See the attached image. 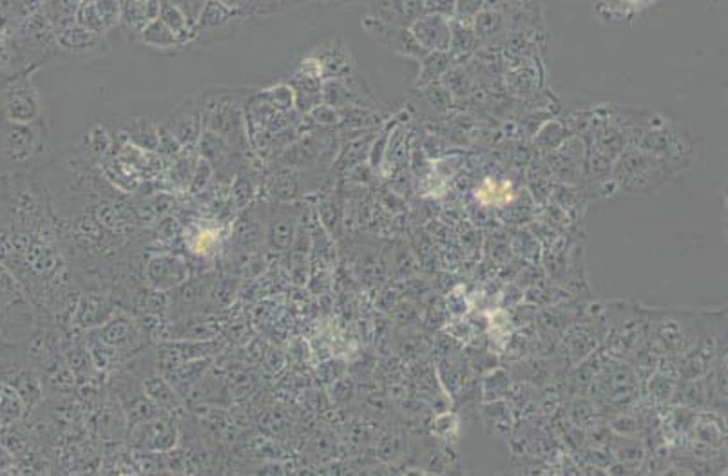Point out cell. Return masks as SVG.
<instances>
[{"instance_id":"18","label":"cell","mask_w":728,"mask_h":476,"mask_svg":"<svg viewBox=\"0 0 728 476\" xmlns=\"http://www.w3.org/2000/svg\"><path fill=\"white\" fill-rule=\"evenodd\" d=\"M82 0H40L39 11L48 20L53 31L77 24Z\"/></svg>"},{"instance_id":"14","label":"cell","mask_w":728,"mask_h":476,"mask_svg":"<svg viewBox=\"0 0 728 476\" xmlns=\"http://www.w3.org/2000/svg\"><path fill=\"white\" fill-rule=\"evenodd\" d=\"M297 230V212L290 201H278L269 214L270 247L285 250L292 247V239Z\"/></svg>"},{"instance_id":"17","label":"cell","mask_w":728,"mask_h":476,"mask_svg":"<svg viewBox=\"0 0 728 476\" xmlns=\"http://www.w3.org/2000/svg\"><path fill=\"white\" fill-rule=\"evenodd\" d=\"M135 39L145 48L154 49L160 53H171V51L185 48L182 40L178 39V35H174L173 31L167 28L160 19L149 22Z\"/></svg>"},{"instance_id":"21","label":"cell","mask_w":728,"mask_h":476,"mask_svg":"<svg viewBox=\"0 0 728 476\" xmlns=\"http://www.w3.org/2000/svg\"><path fill=\"white\" fill-rule=\"evenodd\" d=\"M451 66L448 51H430L421 60V73L415 82V87H432L437 80H441Z\"/></svg>"},{"instance_id":"25","label":"cell","mask_w":728,"mask_h":476,"mask_svg":"<svg viewBox=\"0 0 728 476\" xmlns=\"http://www.w3.org/2000/svg\"><path fill=\"white\" fill-rule=\"evenodd\" d=\"M654 0H598L596 10L600 15H609L611 19H629L638 11L649 6Z\"/></svg>"},{"instance_id":"4","label":"cell","mask_w":728,"mask_h":476,"mask_svg":"<svg viewBox=\"0 0 728 476\" xmlns=\"http://www.w3.org/2000/svg\"><path fill=\"white\" fill-rule=\"evenodd\" d=\"M46 212L44 191L31 172H8V218L17 232L37 229Z\"/></svg>"},{"instance_id":"6","label":"cell","mask_w":728,"mask_h":476,"mask_svg":"<svg viewBox=\"0 0 728 476\" xmlns=\"http://www.w3.org/2000/svg\"><path fill=\"white\" fill-rule=\"evenodd\" d=\"M656 317L651 315L652 339L665 353H687L694 350L701 341L705 328L698 315L687 312H667L658 310Z\"/></svg>"},{"instance_id":"27","label":"cell","mask_w":728,"mask_h":476,"mask_svg":"<svg viewBox=\"0 0 728 476\" xmlns=\"http://www.w3.org/2000/svg\"><path fill=\"white\" fill-rule=\"evenodd\" d=\"M477 198L486 205H506L513 198V189L508 181L486 180L480 185Z\"/></svg>"},{"instance_id":"10","label":"cell","mask_w":728,"mask_h":476,"mask_svg":"<svg viewBox=\"0 0 728 476\" xmlns=\"http://www.w3.org/2000/svg\"><path fill=\"white\" fill-rule=\"evenodd\" d=\"M58 53L77 60H96L109 51L107 35H100L80 24L55 31Z\"/></svg>"},{"instance_id":"24","label":"cell","mask_w":728,"mask_h":476,"mask_svg":"<svg viewBox=\"0 0 728 476\" xmlns=\"http://www.w3.org/2000/svg\"><path fill=\"white\" fill-rule=\"evenodd\" d=\"M312 0H249L247 8L243 10V15L247 19H259V17H270V15H278L285 13L296 6L307 4Z\"/></svg>"},{"instance_id":"33","label":"cell","mask_w":728,"mask_h":476,"mask_svg":"<svg viewBox=\"0 0 728 476\" xmlns=\"http://www.w3.org/2000/svg\"><path fill=\"white\" fill-rule=\"evenodd\" d=\"M212 174H214V169H212L211 163L207 162L202 156H198L196 167H194V172H192L191 183H189L192 192H200L203 189H207L209 181L212 180Z\"/></svg>"},{"instance_id":"8","label":"cell","mask_w":728,"mask_h":476,"mask_svg":"<svg viewBox=\"0 0 728 476\" xmlns=\"http://www.w3.org/2000/svg\"><path fill=\"white\" fill-rule=\"evenodd\" d=\"M305 66L310 67L323 82L326 80H343L352 77L355 73L354 57L345 40L328 39L319 46L310 49L305 57L301 58Z\"/></svg>"},{"instance_id":"16","label":"cell","mask_w":728,"mask_h":476,"mask_svg":"<svg viewBox=\"0 0 728 476\" xmlns=\"http://www.w3.org/2000/svg\"><path fill=\"white\" fill-rule=\"evenodd\" d=\"M160 6L162 0H124L120 24L136 37L149 22L158 19Z\"/></svg>"},{"instance_id":"28","label":"cell","mask_w":728,"mask_h":476,"mask_svg":"<svg viewBox=\"0 0 728 476\" xmlns=\"http://www.w3.org/2000/svg\"><path fill=\"white\" fill-rule=\"evenodd\" d=\"M22 410H24V404H22L19 391L15 390L13 386H2V391H0V422L11 424V422L19 420Z\"/></svg>"},{"instance_id":"30","label":"cell","mask_w":728,"mask_h":476,"mask_svg":"<svg viewBox=\"0 0 728 476\" xmlns=\"http://www.w3.org/2000/svg\"><path fill=\"white\" fill-rule=\"evenodd\" d=\"M297 183L294 172L283 171L274 176L272 180V192L278 201H290L296 196Z\"/></svg>"},{"instance_id":"19","label":"cell","mask_w":728,"mask_h":476,"mask_svg":"<svg viewBox=\"0 0 728 476\" xmlns=\"http://www.w3.org/2000/svg\"><path fill=\"white\" fill-rule=\"evenodd\" d=\"M122 131L127 136V142L136 149L145 153H158V124H154L151 118H133Z\"/></svg>"},{"instance_id":"22","label":"cell","mask_w":728,"mask_h":476,"mask_svg":"<svg viewBox=\"0 0 728 476\" xmlns=\"http://www.w3.org/2000/svg\"><path fill=\"white\" fill-rule=\"evenodd\" d=\"M479 42V37H477L473 26L460 24V22L453 20L450 49H448V55H450L451 60L468 57V55H471L477 49Z\"/></svg>"},{"instance_id":"5","label":"cell","mask_w":728,"mask_h":476,"mask_svg":"<svg viewBox=\"0 0 728 476\" xmlns=\"http://www.w3.org/2000/svg\"><path fill=\"white\" fill-rule=\"evenodd\" d=\"M35 71H24L0 82V118L11 122H40L48 120L39 87L33 82Z\"/></svg>"},{"instance_id":"11","label":"cell","mask_w":728,"mask_h":476,"mask_svg":"<svg viewBox=\"0 0 728 476\" xmlns=\"http://www.w3.org/2000/svg\"><path fill=\"white\" fill-rule=\"evenodd\" d=\"M415 40L426 51H448L450 49L453 19L439 13H422L410 26Z\"/></svg>"},{"instance_id":"7","label":"cell","mask_w":728,"mask_h":476,"mask_svg":"<svg viewBox=\"0 0 728 476\" xmlns=\"http://www.w3.org/2000/svg\"><path fill=\"white\" fill-rule=\"evenodd\" d=\"M247 17L238 10H232L220 0H205L198 19L194 22V42L200 46H214L232 35L247 22Z\"/></svg>"},{"instance_id":"37","label":"cell","mask_w":728,"mask_h":476,"mask_svg":"<svg viewBox=\"0 0 728 476\" xmlns=\"http://www.w3.org/2000/svg\"><path fill=\"white\" fill-rule=\"evenodd\" d=\"M220 2H223L225 6H229V8H232V10H238L243 13V10L247 8V4H249V0H220Z\"/></svg>"},{"instance_id":"2","label":"cell","mask_w":728,"mask_h":476,"mask_svg":"<svg viewBox=\"0 0 728 476\" xmlns=\"http://www.w3.org/2000/svg\"><path fill=\"white\" fill-rule=\"evenodd\" d=\"M674 178L676 174L665 163L629 143L611 165L613 192L625 198L656 196Z\"/></svg>"},{"instance_id":"32","label":"cell","mask_w":728,"mask_h":476,"mask_svg":"<svg viewBox=\"0 0 728 476\" xmlns=\"http://www.w3.org/2000/svg\"><path fill=\"white\" fill-rule=\"evenodd\" d=\"M308 116H310V120H312L314 124L319 125V127H334V125L341 122L339 109L332 107V105L325 104V102H321V104H317L316 107H312Z\"/></svg>"},{"instance_id":"31","label":"cell","mask_w":728,"mask_h":476,"mask_svg":"<svg viewBox=\"0 0 728 476\" xmlns=\"http://www.w3.org/2000/svg\"><path fill=\"white\" fill-rule=\"evenodd\" d=\"M486 8L484 0H455V13L453 20L460 24H468L473 26V20L479 15L480 11Z\"/></svg>"},{"instance_id":"15","label":"cell","mask_w":728,"mask_h":476,"mask_svg":"<svg viewBox=\"0 0 728 476\" xmlns=\"http://www.w3.org/2000/svg\"><path fill=\"white\" fill-rule=\"evenodd\" d=\"M372 2V13L377 19L384 20L388 24L410 28L415 20L424 13L422 0H370Z\"/></svg>"},{"instance_id":"39","label":"cell","mask_w":728,"mask_h":476,"mask_svg":"<svg viewBox=\"0 0 728 476\" xmlns=\"http://www.w3.org/2000/svg\"><path fill=\"white\" fill-rule=\"evenodd\" d=\"M0 424H2V422H0Z\"/></svg>"},{"instance_id":"26","label":"cell","mask_w":728,"mask_h":476,"mask_svg":"<svg viewBox=\"0 0 728 476\" xmlns=\"http://www.w3.org/2000/svg\"><path fill=\"white\" fill-rule=\"evenodd\" d=\"M473 29L479 40L493 39L506 29V17L495 8H484L473 20Z\"/></svg>"},{"instance_id":"1","label":"cell","mask_w":728,"mask_h":476,"mask_svg":"<svg viewBox=\"0 0 728 476\" xmlns=\"http://www.w3.org/2000/svg\"><path fill=\"white\" fill-rule=\"evenodd\" d=\"M607 113L620 125L627 143L656 156L676 176L687 171L696 158V136L676 118L654 107L605 105Z\"/></svg>"},{"instance_id":"13","label":"cell","mask_w":728,"mask_h":476,"mask_svg":"<svg viewBox=\"0 0 728 476\" xmlns=\"http://www.w3.org/2000/svg\"><path fill=\"white\" fill-rule=\"evenodd\" d=\"M165 125L171 129V133L178 138V142L182 143L183 147L196 145L205 129L202 104H200L198 96L187 100L182 107H178L173 115L169 116Z\"/></svg>"},{"instance_id":"35","label":"cell","mask_w":728,"mask_h":476,"mask_svg":"<svg viewBox=\"0 0 728 476\" xmlns=\"http://www.w3.org/2000/svg\"><path fill=\"white\" fill-rule=\"evenodd\" d=\"M426 13H439L444 17L453 19L455 13V0H422Z\"/></svg>"},{"instance_id":"9","label":"cell","mask_w":728,"mask_h":476,"mask_svg":"<svg viewBox=\"0 0 728 476\" xmlns=\"http://www.w3.org/2000/svg\"><path fill=\"white\" fill-rule=\"evenodd\" d=\"M364 31L372 37V39L381 44L383 48L388 49L393 55L401 58H410V60H417L421 62L422 58L426 57L430 51L422 48L421 44L415 40L412 35L410 28H404V26H395V24H388L384 20L377 19L372 13H366L363 20Z\"/></svg>"},{"instance_id":"38","label":"cell","mask_w":728,"mask_h":476,"mask_svg":"<svg viewBox=\"0 0 728 476\" xmlns=\"http://www.w3.org/2000/svg\"><path fill=\"white\" fill-rule=\"evenodd\" d=\"M500 2H502V0H484L486 8H499Z\"/></svg>"},{"instance_id":"12","label":"cell","mask_w":728,"mask_h":476,"mask_svg":"<svg viewBox=\"0 0 728 476\" xmlns=\"http://www.w3.org/2000/svg\"><path fill=\"white\" fill-rule=\"evenodd\" d=\"M122 22V0H82L77 24L107 35Z\"/></svg>"},{"instance_id":"29","label":"cell","mask_w":728,"mask_h":476,"mask_svg":"<svg viewBox=\"0 0 728 476\" xmlns=\"http://www.w3.org/2000/svg\"><path fill=\"white\" fill-rule=\"evenodd\" d=\"M183 145L165 124H158V156L173 160L182 153Z\"/></svg>"},{"instance_id":"20","label":"cell","mask_w":728,"mask_h":476,"mask_svg":"<svg viewBox=\"0 0 728 476\" xmlns=\"http://www.w3.org/2000/svg\"><path fill=\"white\" fill-rule=\"evenodd\" d=\"M158 19L162 20L174 35H178V39L182 40L185 48L194 42V24L178 4H174L171 0H162Z\"/></svg>"},{"instance_id":"34","label":"cell","mask_w":728,"mask_h":476,"mask_svg":"<svg viewBox=\"0 0 728 476\" xmlns=\"http://www.w3.org/2000/svg\"><path fill=\"white\" fill-rule=\"evenodd\" d=\"M232 192H234V198H236L241 207H243V205H249V201L252 200L254 185H252L250 178L238 176V178H236V183H234V187H232Z\"/></svg>"},{"instance_id":"23","label":"cell","mask_w":728,"mask_h":476,"mask_svg":"<svg viewBox=\"0 0 728 476\" xmlns=\"http://www.w3.org/2000/svg\"><path fill=\"white\" fill-rule=\"evenodd\" d=\"M254 95L258 96L259 100H263L265 104H269L272 109H276L278 113H290L292 109H296L294 89L288 82L276 84V86H270L261 91H254Z\"/></svg>"},{"instance_id":"36","label":"cell","mask_w":728,"mask_h":476,"mask_svg":"<svg viewBox=\"0 0 728 476\" xmlns=\"http://www.w3.org/2000/svg\"><path fill=\"white\" fill-rule=\"evenodd\" d=\"M0 227H10V218H8V172L0 176Z\"/></svg>"},{"instance_id":"3","label":"cell","mask_w":728,"mask_h":476,"mask_svg":"<svg viewBox=\"0 0 728 476\" xmlns=\"http://www.w3.org/2000/svg\"><path fill=\"white\" fill-rule=\"evenodd\" d=\"M48 120L11 122L0 118V162L15 172H31L51 158Z\"/></svg>"}]
</instances>
